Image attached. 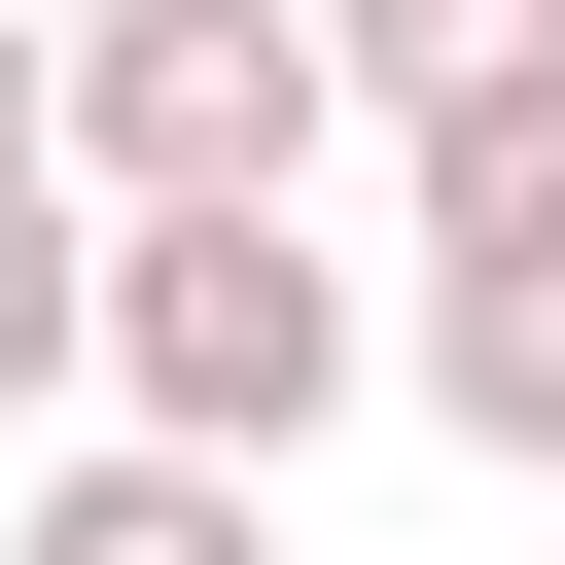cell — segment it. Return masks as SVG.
Returning <instances> with one entry per match:
<instances>
[{
	"mask_svg": "<svg viewBox=\"0 0 565 565\" xmlns=\"http://www.w3.org/2000/svg\"><path fill=\"white\" fill-rule=\"evenodd\" d=\"M318 71H353V141H459V106L565 71V0H318Z\"/></svg>",
	"mask_w": 565,
	"mask_h": 565,
	"instance_id": "5",
	"label": "cell"
},
{
	"mask_svg": "<svg viewBox=\"0 0 565 565\" xmlns=\"http://www.w3.org/2000/svg\"><path fill=\"white\" fill-rule=\"evenodd\" d=\"M353 388H388V282H353L318 212H141V247H106V424H141V459H247V494H282Z\"/></svg>",
	"mask_w": 565,
	"mask_h": 565,
	"instance_id": "1",
	"label": "cell"
},
{
	"mask_svg": "<svg viewBox=\"0 0 565 565\" xmlns=\"http://www.w3.org/2000/svg\"><path fill=\"white\" fill-rule=\"evenodd\" d=\"M35 388H106V212H71V177H0V424H35Z\"/></svg>",
	"mask_w": 565,
	"mask_h": 565,
	"instance_id": "6",
	"label": "cell"
},
{
	"mask_svg": "<svg viewBox=\"0 0 565 565\" xmlns=\"http://www.w3.org/2000/svg\"><path fill=\"white\" fill-rule=\"evenodd\" d=\"M318 141H353V71H318V0H71V71H35V177L141 247V212H318Z\"/></svg>",
	"mask_w": 565,
	"mask_h": 565,
	"instance_id": "2",
	"label": "cell"
},
{
	"mask_svg": "<svg viewBox=\"0 0 565 565\" xmlns=\"http://www.w3.org/2000/svg\"><path fill=\"white\" fill-rule=\"evenodd\" d=\"M388 177H424V318H388V388H424L459 459H565V71L459 106V141H388Z\"/></svg>",
	"mask_w": 565,
	"mask_h": 565,
	"instance_id": "3",
	"label": "cell"
},
{
	"mask_svg": "<svg viewBox=\"0 0 565 565\" xmlns=\"http://www.w3.org/2000/svg\"><path fill=\"white\" fill-rule=\"evenodd\" d=\"M35 71H71V35H35V0H0V177H35Z\"/></svg>",
	"mask_w": 565,
	"mask_h": 565,
	"instance_id": "7",
	"label": "cell"
},
{
	"mask_svg": "<svg viewBox=\"0 0 565 565\" xmlns=\"http://www.w3.org/2000/svg\"><path fill=\"white\" fill-rule=\"evenodd\" d=\"M0 565H282V494H247V459H141V424H71V459L0 494Z\"/></svg>",
	"mask_w": 565,
	"mask_h": 565,
	"instance_id": "4",
	"label": "cell"
}]
</instances>
